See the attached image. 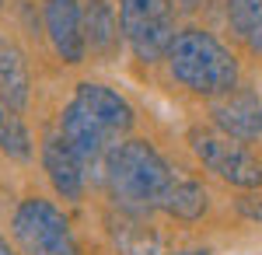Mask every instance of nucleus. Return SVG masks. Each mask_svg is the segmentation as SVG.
I'll use <instances>...</instances> for the list:
<instances>
[{
    "label": "nucleus",
    "instance_id": "nucleus-14",
    "mask_svg": "<svg viewBox=\"0 0 262 255\" xmlns=\"http://www.w3.org/2000/svg\"><path fill=\"white\" fill-rule=\"evenodd\" d=\"M161 210H168V214L179 217V220H196V217H203V210H206V193H203L200 182L175 175Z\"/></svg>",
    "mask_w": 262,
    "mask_h": 255
},
{
    "label": "nucleus",
    "instance_id": "nucleus-18",
    "mask_svg": "<svg viewBox=\"0 0 262 255\" xmlns=\"http://www.w3.org/2000/svg\"><path fill=\"white\" fill-rule=\"evenodd\" d=\"M175 4H182V7H196L200 0H175Z\"/></svg>",
    "mask_w": 262,
    "mask_h": 255
},
{
    "label": "nucleus",
    "instance_id": "nucleus-7",
    "mask_svg": "<svg viewBox=\"0 0 262 255\" xmlns=\"http://www.w3.org/2000/svg\"><path fill=\"white\" fill-rule=\"evenodd\" d=\"M60 137L67 140V143H70V151L84 161V168H98V164H105L108 151L116 147V140L108 137V133H105L98 122L84 112L77 101H67V109H63V116H60Z\"/></svg>",
    "mask_w": 262,
    "mask_h": 255
},
{
    "label": "nucleus",
    "instance_id": "nucleus-6",
    "mask_svg": "<svg viewBox=\"0 0 262 255\" xmlns=\"http://www.w3.org/2000/svg\"><path fill=\"white\" fill-rule=\"evenodd\" d=\"M46 32L63 63H84L88 32L81 0H46Z\"/></svg>",
    "mask_w": 262,
    "mask_h": 255
},
{
    "label": "nucleus",
    "instance_id": "nucleus-2",
    "mask_svg": "<svg viewBox=\"0 0 262 255\" xmlns=\"http://www.w3.org/2000/svg\"><path fill=\"white\" fill-rule=\"evenodd\" d=\"M168 70L182 88H189L192 95H206V98H221L227 91L238 88V59L203 28H182L171 39L168 49Z\"/></svg>",
    "mask_w": 262,
    "mask_h": 255
},
{
    "label": "nucleus",
    "instance_id": "nucleus-15",
    "mask_svg": "<svg viewBox=\"0 0 262 255\" xmlns=\"http://www.w3.org/2000/svg\"><path fill=\"white\" fill-rule=\"evenodd\" d=\"M84 32H88V42H91V49H101V53H108L116 39H119L122 25L119 18L112 14V7L105 4V0H91V7H88V14H84Z\"/></svg>",
    "mask_w": 262,
    "mask_h": 255
},
{
    "label": "nucleus",
    "instance_id": "nucleus-4",
    "mask_svg": "<svg viewBox=\"0 0 262 255\" xmlns=\"http://www.w3.org/2000/svg\"><path fill=\"white\" fill-rule=\"evenodd\" d=\"M119 25L122 39L143 63H158L168 56L175 32L171 0H119Z\"/></svg>",
    "mask_w": 262,
    "mask_h": 255
},
{
    "label": "nucleus",
    "instance_id": "nucleus-11",
    "mask_svg": "<svg viewBox=\"0 0 262 255\" xmlns=\"http://www.w3.org/2000/svg\"><path fill=\"white\" fill-rule=\"evenodd\" d=\"M0 98L11 101L14 109L28 105V67L18 46L0 35Z\"/></svg>",
    "mask_w": 262,
    "mask_h": 255
},
{
    "label": "nucleus",
    "instance_id": "nucleus-13",
    "mask_svg": "<svg viewBox=\"0 0 262 255\" xmlns=\"http://www.w3.org/2000/svg\"><path fill=\"white\" fill-rule=\"evenodd\" d=\"M0 151L7 157H14V161H28L32 157V133L21 122L18 109L4 98H0Z\"/></svg>",
    "mask_w": 262,
    "mask_h": 255
},
{
    "label": "nucleus",
    "instance_id": "nucleus-1",
    "mask_svg": "<svg viewBox=\"0 0 262 255\" xmlns=\"http://www.w3.org/2000/svg\"><path fill=\"white\" fill-rule=\"evenodd\" d=\"M101 172H105V185H108L112 199L129 214L161 210L164 196H168V189L175 182V172L168 168V161L147 140L116 143L108 151V157H105Z\"/></svg>",
    "mask_w": 262,
    "mask_h": 255
},
{
    "label": "nucleus",
    "instance_id": "nucleus-16",
    "mask_svg": "<svg viewBox=\"0 0 262 255\" xmlns=\"http://www.w3.org/2000/svg\"><path fill=\"white\" fill-rule=\"evenodd\" d=\"M238 214L248 217V220H255V224H262V196H248L238 203Z\"/></svg>",
    "mask_w": 262,
    "mask_h": 255
},
{
    "label": "nucleus",
    "instance_id": "nucleus-8",
    "mask_svg": "<svg viewBox=\"0 0 262 255\" xmlns=\"http://www.w3.org/2000/svg\"><path fill=\"white\" fill-rule=\"evenodd\" d=\"M213 122L231 140H255L262 137V98L252 88H234L213 101L210 109Z\"/></svg>",
    "mask_w": 262,
    "mask_h": 255
},
{
    "label": "nucleus",
    "instance_id": "nucleus-9",
    "mask_svg": "<svg viewBox=\"0 0 262 255\" xmlns=\"http://www.w3.org/2000/svg\"><path fill=\"white\" fill-rule=\"evenodd\" d=\"M70 101H77L112 140H119L122 133H129V126H133V109H129V101L122 98L119 91L105 88V84L84 80V84H77V91H74Z\"/></svg>",
    "mask_w": 262,
    "mask_h": 255
},
{
    "label": "nucleus",
    "instance_id": "nucleus-10",
    "mask_svg": "<svg viewBox=\"0 0 262 255\" xmlns=\"http://www.w3.org/2000/svg\"><path fill=\"white\" fill-rule=\"evenodd\" d=\"M42 168H46V175L53 182V189L60 193L63 199H70V203H77L84 196V161L74 151H70V143L56 133V137H46L42 143Z\"/></svg>",
    "mask_w": 262,
    "mask_h": 255
},
{
    "label": "nucleus",
    "instance_id": "nucleus-12",
    "mask_svg": "<svg viewBox=\"0 0 262 255\" xmlns=\"http://www.w3.org/2000/svg\"><path fill=\"white\" fill-rule=\"evenodd\" d=\"M227 21L234 35L262 56V0H227Z\"/></svg>",
    "mask_w": 262,
    "mask_h": 255
},
{
    "label": "nucleus",
    "instance_id": "nucleus-5",
    "mask_svg": "<svg viewBox=\"0 0 262 255\" xmlns=\"http://www.w3.org/2000/svg\"><path fill=\"white\" fill-rule=\"evenodd\" d=\"M189 140H192L196 157H200L217 178L231 182V185H238V189H259V185H262L259 157H252L238 140L221 137V133H203V130H192Z\"/></svg>",
    "mask_w": 262,
    "mask_h": 255
},
{
    "label": "nucleus",
    "instance_id": "nucleus-3",
    "mask_svg": "<svg viewBox=\"0 0 262 255\" xmlns=\"http://www.w3.org/2000/svg\"><path fill=\"white\" fill-rule=\"evenodd\" d=\"M11 235L25 255H81L70 220L49 199H21L11 217Z\"/></svg>",
    "mask_w": 262,
    "mask_h": 255
},
{
    "label": "nucleus",
    "instance_id": "nucleus-19",
    "mask_svg": "<svg viewBox=\"0 0 262 255\" xmlns=\"http://www.w3.org/2000/svg\"><path fill=\"white\" fill-rule=\"evenodd\" d=\"M182 255H210V252H182Z\"/></svg>",
    "mask_w": 262,
    "mask_h": 255
},
{
    "label": "nucleus",
    "instance_id": "nucleus-17",
    "mask_svg": "<svg viewBox=\"0 0 262 255\" xmlns=\"http://www.w3.org/2000/svg\"><path fill=\"white\" fill-rule=\"evenodd\" d=\"M0 255H14V252H11V245H7L4 238H0Z\"/></svg>",
    "mask_w": 262,
    "mask_h": 255
}]
</instances>
